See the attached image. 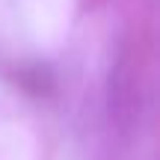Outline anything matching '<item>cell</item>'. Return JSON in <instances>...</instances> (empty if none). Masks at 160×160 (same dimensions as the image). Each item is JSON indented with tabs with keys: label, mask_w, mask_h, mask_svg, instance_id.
<instances>
[{
	"label": "cell",
	"mask_w": 160,
	"mask_h": 160,
	"mask_svg": "<svg viewBox=\"0 0 160 160\" xmlns=\"http://www.w3.org/2000/svg\"><path fill=\"white\" fill-rule=\"evenodd\" d=\"M137 113H139V92L137 80H133V68L128 65V59H119L116 68L110 71V116L122 131H131Z\"/></svg>",
	"instance_id": "1"
}]
</instances>
